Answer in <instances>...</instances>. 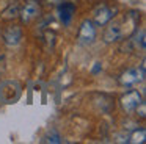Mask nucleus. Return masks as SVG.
Returning <instances> with one entry per match:
<instances>
[{"label": "nucleus", "instance_id": "obj_10", "mask_svg": "<svg viewBox=\"0 0 146 144\" xmlns=\"http://www.w3.org/2000/svg\"><path fill=\"white\" fill-rule=\"evenodd\" d=\"M129 141L130 144H143L146 141V130L145 128H140V130H133L132 135L129 136Z\"/></svg>", "mask_w": 146, "mask_h": 144}, {"label": "nucleus", "instance_id": "obj_4", "mask_svg": "<svg viewBox=\"0 0 146 144\" xmlns=\"http://www.w3.org/2000/svg\"><path fill=\"white\" fill-rule=\"evenodd\" d=\"M143 80H145V61H143L140 69H129L119 78V81L124 86H130V85H135V83L143 81Z\"/></svg>", "mask_w": 146, "mask_h": 144}, {"label": "nucleus", "instance_id": "obj_14", "mask_svg": "<svg viewBox=\"0 0 146 144\" xmlns=\"http://www.w3.org/2000/svg\"><path fill=\"white\" fill-rule=\"evenodd\" d=\"M99 69H101V63H96V66H94V69H93V72L96 74V72H98Z\"/></svg>", "mask_w": 146, "mask_h": 144}, {"label": "nucleus", "instance_id": "obj_11", "mask_svg": "<svg viewBox=\"0 0 146 144\" xmlns=\"http://www.w3.org/2000/svg\"><path fill=\"white\" fill-rule=\"evenodd\" d=\"M17 14H19V5H17V2H14V3H11V5L3 11L2 17H3V19H13V17H16Z\"/></svg>", "mask_w": 146, "mask_h": 144}, {"label": "nucleus", "instance_id": "obj_6", "mask_svg": "<svg viewBox=\"0 0 146 144\" xmlns=\"http://www.w3.org/2000/svg\"><path fill=\"white\" fill-rule=\"evenodd\" d=\"M2 36H3V41H5L7 46L14 47L21 42V39H22V28H21L19 25H10V27H7L3 30Z\"/></svg>", "mask_w": 146, "mask_h": 144}, {"label": "nucleus", "instance_id": "obj_3", "mask_svg": "<svg viewBox=\"0 0 146 144\" xmlns=\"http://www.w3.org/2000/svg\"><path fill=\"white\" fill-rule=\"evenodd\" d=\"M143 102L141 99V94L138 92L137 89H132L129 92H126L123 97H121V106L126 113H132L137 110V106Z\"/></svg>", "mask_w": 146, "mask_h": 144}, {"label": "nucleus", "instance_id": "obj_7", "mask_svg": "<svg viewBox=\"0 0 146 144\" xmlns=\"http://www.w3.org/2000/svg\"><path fill=\"white\" fill-rule=\"evenodd\" d=\"M124 28L121 22H111L107 28H105V33H104V41L105 42H115V41L121 39L124 36Z\"/></svg>", "mask_w": 146, "mask_h": 144}, {"label": "nucleus", "instance_id": "obj_8", "mask_svg": "<svg viewBox=\"0 0 146 144\" xmlns=\"http://www.w3.org/2000/svg\"><path fill=\"white\" fill-rule=\"evenodd\" d=\"M111 17H113V11H111L108 6L101 5L94 9V22L98 25H105Z\"/></svg>", "mask_w": 146, "mask_h": 144}, {"label": "nucleus", "instance_id": "obj_5", "mask_svg": "<svg viewBox=\"0 0 146 144\" xmlns=\"http://www.w3.org/2000/svg\"><path fill=\"white\" fill-rule=\"evenodd\" d=\"M39 13H41V9H39V5L36 3V0H30V2H27L25 5H24V8L19 11L21 20H22L24 24H30L32 20H35V19L38 17Z\"/></svg>", "mask_w": 146, "mask_h": 144}, {"label": "nucleus", "instance_id": "obj_2", "mask_svg": "<svg viewBox=\"0 0 146 144\" xmlns=\"http://www.w3.org/2000/svg\"><path fill=\"white\" fill-rule=\"evenodd\" d=\"M96 38V28H94V24H93L91 20H83L82 25H80L79 28V34H77V41H79V44H82V46H88V44H91L93 41H94Z\"/></svg>", "mask_w": 146, "mask_h": 144}, {"label": "nucleus", "instance_id": "obj_9", "mask_svg": "<svg viewBox=\"0 0 146 144\" xmlns=\"http://www.w3.org/2000/svg\"><path fill=\"white\" fill-rule=\"evenodd\" d=\"M72 14H74V5L72 3H63L60 6V17L63 20L64 25H68L72 19Z\"/></svg>", "mask_w": 146, "mask_h": 144}, {"label": "nucleus", "instance_id": "obj_12", "mask_svg": "<svg viewBox=\"0 0 146 144\" xmlns=\"http://www.w3.org/2000/svg\"><path fill=\"white\" fill-rule=\"evenodd\" d=\"M133 44H135V47H140L141 50H145V30H140V33L133 36Z\"/></svg>", "mask_w": 146, "mask_h": 144}, {"label": "nucleus", "instance_id": "obj_1", "mask_svg": "<svg viewBox=\"0 0 146 144\" xmlns=\"http://www.w3.org/2000/svg\"><path fill=\"white\" fill-rule=\"evenodd\" d=\"M22 96V85L17 80H8L0 85V102L14 103Z\"/></svg>", "mask_w": 146, "mask_h": 144}, {"label": "nucleus", "instance_id": "obj_13", "mask_svg": "<svg viewBox=\"0 0 146 144\" xmlns=\"http://www.w3.org/2000/svg\"><path fill=\"white\" fill-rule=\"evenodd\" d=\"M42 141H44V143H61V138L58 136V135L55 133V131H52V135L49 133V135H47V136H46Z\"/></svg>", "mask_w": 146, "mask_h": 144}]
</instances>
